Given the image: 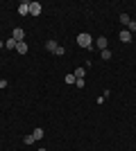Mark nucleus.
<instances>
[{"mask_svg": "<svg viewBox=\"0 0 136 151\" xmlns=\"http://www.w3.org/2000/svg\"><path fill=\"white\" fill-rule=\"evenodd\" d=\"M77 45H79V47H86V50H91V47H93V38H91V34H86V32L77 34Z\"/></svg>", "mask_w": 136, "mask_h": 151, "instance_id": "1", "label": "nucleus"}, {"mask_svg": "<svg viewBox=\"0 0 136 151\" xmlns=\"http://www.w3.org/2000/svg\"><path fill=\"white\" fill-rule=\"evenodd\" d=\"M12 38L16 41V43H23V38H25V29H23V27H16V29L12 32Z\"/></svg>", "mask_w": 136, "mask_h": 151, "instance_id": "2", "label": "nucleus"}, {"mask_svg": "<svg viewBox=\"0 0 136 151\" xmlns=\"http://www.w3.org/2000/svg\"><path fill=\"white\" fill-rule=\"evenodd\" d=\"M118 38H120V43H132V32L129 29H120Z\"/></svg>", "mask_w": 136, "mask_h": 151, "instance_id": "3", "label": "nucleus"}, {"mask_svg": "<svg viewBox=\"0 0 136 151\" xmlns=\"http://www.w3.org/2000/svg\"><path fill=\"white\" fill-rule=\"evenodd\" d=\"M107 43H109V41H107V36H100V38H95V41H93V45H97V47H100V52L107 50Z\"/></svg>", "mask_w": 136, "mask_h": 151, "instance_id": "4", "label": "nucleus"}, {"mask_svg": "<svg viewBox=\"0 0 136 151\" xmlns=\"http://www.w3.org/2000/svg\"><path fill=\"white\" fill-rule=\"evenodd\" d=\"M18 14L20 16H27V14H30V2H27V0H23L18 5Z\"/></svg>", "mask_w": 136, "mask_h": 151, "instance_id": "5", "label": "nucleus"}, {"mask_svg": "<svg viewBox=\"0 0 136 151\" xmlns=\"http://www.w3.org/2000/svg\"><path fill=\"white\" fill-rule=\"evenodd\" d=\"M30 14H32V16H39L41 14V2H36V0L30 2Z\"/></svg>", "mask_w": 136, "mask_h": 151, "instance_id": "6", "label": "nucleus"}, {"mask_svg": "<svg viewBox=\"0 0 136 151\" xmlns=\"http://www.w3.org/2000/svg\"><path fill=\"white\" fill-rule=\"evenodd\" d=\"M57 47H59L57 41H45V50H48V52H55Z\"/></svg>", "mask_w": 136, "mask_h": 151, "instance_id": "7", "label": "nucleus"}, {"mask_svg": "<svg viewBox=\"0 0 136 151\" xmlns=\"http://www.w3.org/2000/svg\"><path fill=\"white\" fill-rule=\"evenodd\" d=\"M32 135H34V140H43L45 131H43V129H41V126H39V129H34V131H32Z\"/></svg>", "mask_w": 136, "mask_h": 151, "instance_id": "8", "label": "nucleus"}, {"mask_svg": "<svg viewBox=\"0 0 136 151\" xmlns=\"http://www.w3.org/2000/svg\"><path fill=\"white\" fill-rule=\"evenodd\" d=\"M16 45H18V43H16V41H14L12 36H9V38L5 41V47H7V50H16Z\"/></svg>", "mask_w": 136, "mask_h": 151, "instance_id": "9", "label": "nucleus"}, {"mask_svg": "<svg viewBox=\"0 0 136 151\" xmlns=\"http://www.w3.org/2000/svg\"><path fill=\"white\" fill-rule=\"evenodd\" d=\"M73 75H75V79H84V77H86V68H77Z\"/></svg>", "mask_w": 136, "mask_h": 151, "instance_id": "10", "label": "nucleus"}, {"mask_svg": "<svg viewBox=\"0 0 136 151\" xmlns=\"http://www.w3.org/2000/svg\"><path fill=\"white\" fill-rule=\"evenodd\" d=\"M16 52H18V54H25V52H27V45L25 43H18V45H16Z\"/></svg>", "mask_w": 136, "mask_h": 151, "instance_id": "11", "label": "nucleus"}, {"mask_svg": "<svg viewBox=\"0 0 136 151\" xmlns=\"http://www.w3.org/2000/svg\"><path fill=\"white\" fill-rule=\"evenodd\" d=\"M111 57H113V54H111V50H109V47H107V50H102V61H109Z\"/></svg>", "mask_w": 136, "mask_h": 151, "instance_id": "12", "label": "nucleus"}, {"mask_svg": "<svg viewBox=\"0 0 136 151\" xmlns=\"http://www.w3.org/2000/svg\"><path fill=\"white\" fill-rule=\"evenodd\" d=\"M52 54H55V57H64V54H66L64 45H59V47H57V50H55V52H52Z\"/></svg>", "mask_w": 136, "mask_h": 151, "instance_id": "13", "label": "nucleus"}, {"mask_svg": "<svg viewBox=\"0 0 136 151\" xmlns=\"http://www.w3.org/2000/svg\"><path fill=\"white\" fill-rule=\"evenodd\" d=\"M120 23H123V25H129V23H132V18L127 16V14H120Z\"/></svg>", "mask_w": 136, "mask_h": 151, "instance_id": "14", "label": "nucleus"}, {"mask_svg": "<svg viewBox=\"0 0 136 151\" xmlns=\"http://www.w3.org/2000/svg\"><path fill=\"white\" fill-rule=\"evenodd\" d=\"M23 142H25V145H32V142H36V140H34V135L30 133V135H25V138H23Z\"/></svg>", "mask_w": 136, "mask_h": 151, "instance_id": "15", "label": "nucleus"}, {"mask_svg": "<svg viewBox=\"0 0 136 151\" xmlns=\"http://www.w3.org/2000/svg\"><path fill=\"white\" fill-rule=\"evenodd\" d=\"M64 81L68 83V86H71V83H75L77 79H75V75H66V79H64Z\"/></svg>", "mask_w": 136, "mask_h": 151, "instance_id": "16", "label": "nucleus"}, {"mask_svg": "<svg viewBox=\"0 0 136 151\" xmlns=\"http://www.w3.org/2000/svg\"><path fill=\"white\" fill-rule=\"evenodd\" d=\"M127 29H129V32H132V34H134V32H136V20H132L129 25H127Z\"/></svg>", "mask_w": 136, "mask_h": 151, "instance_id": "17", "label": "nucleus"}, {"mask_svg": "<svg viewBox=\"0 0 136 151\" xmlns=\"http://www.w3.org/2000/svg\"><path fill=\"white\" fill-rule=\"evenodd\" d=\"M75 86H77V88H84L86 81H84V79H77V81H75Z\"/></svg>", "mask_w": 136, "mask_h": 151, "instance_id": "18", "label": "nucleus"}, {"mask_svg": "<svg viewBox=\"0 0 136 151\" xmlns=\"http://www.w3.org/2000/svg\"><path fill=\"white\" fill-rule=\"evenodd\" d=\"M0 88H7V81H5V79H0Z\"/></svg>", "mask_w": 136, "mask_h": 151, "instance_id": "19", "label": "nucleus"}, {"mask_svg": "<svg viewBox=\"0 0 136 151\" xmlns=\"http://www.w3.org/2000/svg\"><path fill=\"white\" fill-rule=\"evenodd\" d=\"M0 47H5V41H0Z\"/></svg>", "mask_w": 136, "mask_h": 151, "instance_id": "20", "label": "nucleus"}, {"mask_svg": "<svg viewBox=\"0 0 136 151\" xmlns=\"http://www.w3.org/2000/svg\"><path fill=\"white\" fill-rule=\"evenodd\" d=\"M36 151H48V149H36Z\"/></svg>", "mask_w": 136, "mask_h": 151, "instance_id": "21", "label": "nucleus"}]
</instances>
